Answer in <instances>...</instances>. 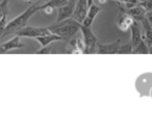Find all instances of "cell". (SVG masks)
<instances>
[{
    "label": "cell",
    "instance_id": "1",
    "mask_svg": "<svg viewBox=\"0 0 152 131\" xmlns=\"http://www.w3.org/2000/svg\"><path fill=\"white\" fill-rule=\"evenodd\" d=\"M80 26L81 24L79 22H77L71 17L61 22H56L55 24L48 26V28L52 33L61 36V40H68L74 36L80 30Z\"/></svg>",
    "mask_w": 152,
    "mask_h": 131
},
{
    "label": "cell",
    "instance_id": "2",
    "mask_svg": "<svg viewBox=\"0 0 152 131\" xmlns=\"http://www.w3.org/2000/svg\"><path fill=\"white\" fill-rule=\"evenodd\" d=\"M40 2H36V4L31 5L30 7H28L27 9L23 12L21 15H19L18 17H16L15 19H13L12 21H10L9 23L5 26L4 32H3L2 36H10V34L16 33L17 31H19L20 29H22L23 27H25L27 25V22L29 21V19L37 13L39 12V4Z\"/></svg>",
    "mask_w": 152,
    "mask_h": 131
},
{
    "label": "cell",
    "instance_id": "3",
    "mask_svg": "<svg viewBox=\"0 0 152 131\" xmlns=\"http://www.w3.org/2000/svg\"><path fill=\"white\" fill-rule=\"evenodd\" d=\"M51 33V31L49 30L48 26L47 27H37V26H27L23 27L22 29H20L19 31H17L15 34H17L20 38H38V36H46V34Z\"/></svg>",
    "mask_w": 152,
    "mask_h": 131
},
{
    "label": "cell",
    "instance_id": "4",
    "mask_svg": "<svg viewBox=\"0 0 152 131\" xmlns=\"http://www.w3.org/2000/svg\"><path fill=\"white\" fill-rule=\"evenodd\" d=\"M135 87L141 95H148L152 89V73H146L137 78L135 81Z\"/></svg>",
    "mask_w": 152,
    "mask_h": 131
},
{
    "label": "cell",
    "instance_id": "5",
    "mask_svg": "<svg viewBox=\"0 0 152 131\" xmlns=\"http://www.w3.org/2000/svg\"><path fill=\"white\" fill-rule=\"evenodd\" d=\"M80 31L83 33V42H85L86 45V53H89L95 47V45H97V38L95 36L94 32L92 31L91 26L88 27V26L81 25Z\"/></svg>",
    "mask_w": 152,
    "mask_h": 131
},
{
    "label": "cell",
    "instance_id": "6",
    "mask_svg": "<svg viewBox=\"0 0 152 131\" xmlns=\"http://www.w3.org/2000/svg\"><path fill=\"white\" fill-rule=\"evenodd\" d=\"M88 9H89L88 0H77L72 18L81 24L83 22V20H85L86 16H87Z\"/></svg>",
    "mask_w": 152,
    "mask_h": 131
},
{
    "label": "cell",
    "instance_id": "7",
    "mask_svg": "<svg viewBox=\"0 0 152 131\" xmlns=\"http://www.w3.org/2000/svg\"><path fill=\"white\" fill-rule=\"evenodd\" d=\"M76 1H77V0H70L67 4L58 7V13H57L56 22H61V21H63V20L72 17L74 9H75Z\"/></svg>",
    "mask_w": 152,
    "mask_h": 131
},
{
    "label": "cell",
    "instance_id": "8",
    "mask_svg": "<svg viewBox=\"0 0 152 131\" xmlns=\"http://www.w3.org/2000/svg\"><path fill=\"white\" fill-rule=\"evenodd\" d=\"M133 21L134 20L124 11H121L117 16V26L121 31H127L130 29V26L132 25Z\"/></svg>",
    "mask_w": 152,
    "mask_h": 131
},
{
    "label": "cell",
    "instance_id": "9",
    "mask_svg": "<svg viewBox=\"0 0 152 131\" xmlns=\"http://www.w3.org/2000/svg\"><path fill=\"white\" fill-rule=\"evenodd\" d=\"M23 47L24 44L21 42V38L16 36L13 39H11L10 41L0 45V54L7 53L9 51L14 50V49H20V48H23Z\"/></svg>",
    "mask_w": 152,
    "mask_h": 131
},
{
    "label": "cell",
    "instance_id": "10",
    "mask_svg": "<svg viewBox=\"0 0 152 131\" xmlns=\"http://www.w3.org/2000/svg\"><path fill=\"white\" fill-rule=\"evenodd\" d=\"M120 45V39L113 43H110V44H99V43H97V53H99V54H116V53H118V49Z\"/></svg>",
    "mask_w": 152,
    "mask_h": 131
},
{
    "label": "cell",
    "instance_id": "11",
    "mask_svg": "<svg viewBox=\"0 0 152 131\" xmlns=\"http://www.w3.org/2000/svg\"><path fill=\"white\" fill-rule=\"evenodd\" d=\"M130 30H131L130 44L133 49L135 46H137L143 41V39H142V30L141 27H140L139 21H133L132 25L130 26Z\"/></svg>",
    "mask_w": 152,
    "mask_h": 131
},
{
    "label": "cell",
    "instance_id": "12",
    "mask_svg": "<svg viewBox=\"0 0 152 131\" xmlns=\"http://www.w3.org/2000/svg\"><path fill=\"white\" fill-rule=\"evenodd\" d=\"M127 14H128V15L130 16V17L132 18L134 21L141 22L143 19H145L146 9H144V7H142L140 3H137V4L133 5L132 7L128 9V11H127Z\"/></svg>",
    "mask_w": 152,
    "mask_h": 131
},
{
    "label": "cell",
    "instance_id": "13",
    "mask_svg": "<svg viewBox=\"0 0 152 131\" xmlns=\"http://www.w3.org/2000/svg\"><path fill=\"white\" fill-rule=\"evenodd\" d=\"M68 52L70 53H86V45L83 39L76 38L70 41Z\"/></svg>",
    "mask_w": 152,
    "mask_h": 131
},
{
    "label": "cell",
    "instance_id": "14",
    "mask_svg": "<svg viewBox=\"0 0 152 131\" xmlns=\"http://www.w3.org/2000/svg\"><path fill=\"white\" fill-rule=\"evenodd\" d=\"M99 12H100V7H98V5L94 4V3L92 5H90L89 9H88L87 16H86L85 20H83V22L81 23V25L90 27V26L92 25V23L94 22V20H95V18L97 17V15L99 14Z\"/></svg>",
    "mask_w": 152,
    "mask_h": 131
},
{
    "label": "cell",
    "instance_id": "15",
    "mask_svg": "<svg viewBox=\"0 0 152 131\" xmlns=\"http://www.w3.org/2000/svg\"><path fill=\"white\" fill-rule=\"evenodd\" d=\"M142 24H143V29L144 31L142 32V39H143L144 42L147 44V46H151L152 45V27L150 26V24L148 23L147 19L142 20Z\"/></svg>",
    "mask_w": 152,
    "mask_h": 131
},
{
    "label": "cell",
    "instance_id": "16",
    "mask_svg": "<svg viewBox=\"0 0 152 131\" xmlns=\"http://www.w3.org/2000/svg\"><path fill=\"white\" fill-rule=\"evenodd\" d=\"M36 40L40 43L41 46L45 47V46H48V45L52 44V43H54V42H57V41H61V38L57 36V34L51 32V33L46 34V36H38V38H36Z\"/></svg>",
    "mask_w": 152,
    "mask_h": 131
},
{
    "label": "cell",
    "instance_id": "17",
    "mask_svg": "<svg viewBox=\"0 0 152 131\" xmlns=\"http://www.w3.org/2000/svg\"><path fill=\"white\" fill-rule=\"evenodd\" d=\"M70 0H47L44 4L40 5L39 9H58L63 5L67 4Z\"/></svg>",
    "mask_w": 152,
    "mask_h": 131
},
{
    "label": "cell",
    "instance_id": "18",
    "mask_svg": "<svg viewBox=\"0 0 152 131\" xmlns=\"http://www.w3.org/2000/svg\"><path fill=\"white\" fill-rule=\"evenodd\" d=\"M132 53H137V54H148V46L144 41H142L137 46H135L132 49Z\"/></svg>",
    "mask_w": 152,
    "mask_h": 131
},
{
    "label": "cell",
    "instance_id": "19",
    "mask_svg": "<svg viewBox=\"0 0 152 131\" xmlns=\"http://www.w3.org/2000/svg\"><path fill=\"white\" fill-rule=\"evenodd\" d=\"M9 14V0H2L0 2V19Z\"/></svg>",
    "mask_w": 152,
    "mask_h": 131
},
{
    "label": "cell",
    "instance_id": "20",
    "mask_svg": "<svg viewBox=\"0 0 152 131\" xmlns=\"http://www.w3.org/2000/svg\"><path fill=\"white\" fill-rule=\"evenodd\" d=\"M118 53L119 54H127V53H132V46L131 44H125V45H120L118 49Z\"/></svg>",
    "mask_w": 152,
    "mask_h": 131
},
{
    "label": "cell",
    "instance_id": "21",
    "mask_svg": "<svg viewBox=\"0 0 152 131\" xmlns=\"http://www.w3.org/2000/svg\"><path fill=\"white\" fill-rule=\"evenodd\" d=\"M7 24V15H5L0 19V38L2 36L3 32H4Z\"/></svg>",
    "mask_w": 152,
    "mask_h": 131
},
{
    "label": "cell",
    "instance_id": "22",
    "mask_svg": "<svg viewBox=\"0 0 152 131\" xmlns=\"http://www.w3.org/2000/svg\"><path fill=\"white\" fill-rule=\"evenodd\" d=\"M139 3L146 9V13L152 11V0H144V1H140Z\"/></svg>",
    "mask_w": 152,
    "mask_h": 131
},
{
    "label": "cell",
    "instance_id": "23",
    "mask_svg": "<svg viewBox=\"0 0 152 131\" xmlns=\"http://www.w3.org/2000/svg\"><path fill=\"white\" fill-rule=\"evenodd\" d=\"M51 45V44H50ZM48 45V46H45V47H42L39 51H37V54H48V53H52V47ZM54 51V50H53Z\"/></svg>",
    "mask_w": 152,
    "mask_h": 131
},
{
    "label": "cell",
    "instance_id": "24",
    "mask_svg": "<svg viewBox=\"0 0 152 131\" xmlns=\"http://www.w3.org/2000/svg\"><path fill=\"white\" fill-rule=\"evenodd\" d=\"M145 17H146V19H147L148 23H149L150 26L152 27V11L151 12H147Z\"/></svg>",
    "mask_w": 152,
    "mask_h": 131
},
{
    "label": "cell",
    "instance_id": "25",
    "mask_svg": "<svg viewBox=\"0 0 152 131\" xmlns=\"http://www.w3.org/2000/svg\"><path fill=\"white\" fill-rule=\"evenodd\" d=\"M26 2H41V1H44V0H24Z\"/></svg>",
    "mask_w": 152,
    "mask_h": 131
},
{
    "label": "cell",
    "instance_id": "26",
    "mask_svg": "<svg viewBox=\"0 0 152 131\" xmlns=\"http://www.w3.org/2000/svg\"><path fill=\"white\" fill-rule=\"evenodd\" d=\"M148 53H150V54H152V45H151V46L148 47Z\"/></svg>",
    "mask_w": 152,
    "mask_h": 131
},
{
    "label": "cell",
    "instance_id": "27",
    "mask_svg": "<svg viewBox=\"0 0 152 131\" xmlns=\"http://www.w3.org/2000/svg\"><path fill=\"white\" fill-rule=\"evenodd\" d=\"M99 1H100L101 3H104V2H105V0H99Z\"/></svg>",
    "mask_w": 152,
    "mask_h": 131
},
{
    "label": "cell",
    "instance_id": "28",
    "mask_svg": "<svg viewBox=\"0 0 152 131\" xmlns=\"http://www.w3.org/2000/svg\"><path fill=\"white\" fill-rule=\"evenodd\" d=\"M150 95H151V97H152V89H151V91H150Z\"/></svg>",
    "mask_w": 152,
    "mask_h": 131
}]
</instances>
